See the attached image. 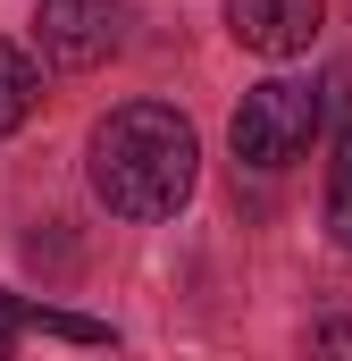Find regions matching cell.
<instances>
[{"label": "cell", "instance_id": "6da1fadb", "mask_svg": "<svg viewBox=\"0 0 352 361\" xmlns=\"http://www.w3.org/2000/svg\"><path fill=\"white\" fill-rule=\"evenodd\" d=\"M201 177V143L193 126L160 101H126L92 126V193L118 219H168Z\"/></svg>", "mask_w": 352, "mask_h": 361}, {"label": "cell", "instance_id": "7a4b0ae2", "mask_svg": "<svg viewBox=\"0 0 352 361\" xmlns=\"http://www.w3.org/2000/svg\"><path fill=\"white\" fill-rule=\"evenodd\" d=\"M327 109H336L327 85H294V76L252 85L244 109H235V160H244V169H294V160L319 143Z\"/></svg>", "mask_w": 352, "mask_h": 361}, {"label": "cell", "instance_id": "3957f363", "mask_svg": "<svg viewBox=\"0 0 352 361\" xmlns=\"http://www.w3.org/2000/svg\"><path fill=\"white\" fill-rule=\"evenodd\" d=\"M319 0H227V34L244 42V51H260V59H294V51H310L319 42Z\"/></svg>", "mask_w": 352, "mask_h": 361}, {"label": "cell", "instance_id": "277c9868", "mask_svg": "<svg viewBox=\"0 0 352 361\" xmlns=\"http://www.w3.org/2000/svg\"><path fill=\"white\" fill-rule=\"evenodd\" d=\"M118 0H42V51L59 68H101L118 51Z\"/></svg>", "mask_w": 352, "mask_h": 361}, {"label": "cell", "instance_id": "5b68a950", "mask_svg": "<svg viewBox=\"0 0 352 361\" xmlns=\"http://www.w3.org/2000/svg\"><path fill=\"white\" fill-rule=\"evenodd\" d=\"M34 59L17 51V42H0V135H17L25 126V109H34Z\"/></svg>", "mask_w": 352, "mask_h": 361}, {"label": "cell", "instance_id": "8992f818", "mask_svg": "<svg viewBox=\"0 0 352 361\" xmlns=\"http://www.w3.org/2000/svg\"><path fill=\"white\" fill-rule=\"evenodd\" d=\"M327 227L352 252V135H344V152H336V169H327Z\"/></svg>", "mask_w": 352, "mask_h": 361}]
</instances>
